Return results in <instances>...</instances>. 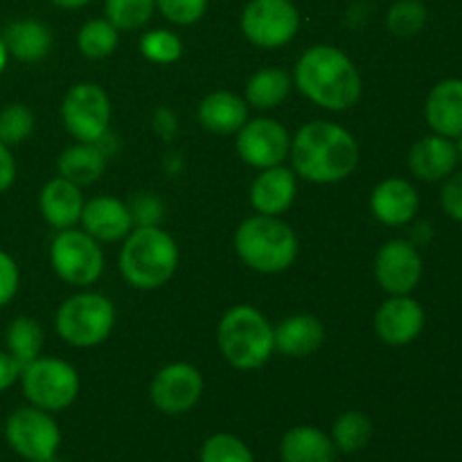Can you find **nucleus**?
I'll use <instances>...</instances> for the list:
<instances>
[{"mask_svg": "<svg viewBox=\"0 0 462 462\" xmlns=\"http://www.w3.org/2000/svg\"><path fill=\"white\" fill-rule=\"evenodd\" d=\"M325 341V328L316 316L296 314L284 319L273 329V346L280 355L291 359H305L320 350Z\"/></svg>", "mask_w": 462, "mask_h": 462, "instance_id": "21", "label": "nucleus"}, {"mask_svg": "<svg viewBox=\"0 0 462 462\" xmlns=\"http://www.w3.org/2000/svg\"><path fill=\"white\" fill-rule=\"evenodd\" d=\"M36 462H59L57 456H52V458H45V460H36Z\"/></svg>", "mask_w": 462, "mask_h": 462, "instance_id": "45", "label": "nucleus"}, {"mask_svg": "<svg viewBox=\"0 0 462 462\" xmlns=\"http://www.w3.org/2000/svg\"><path fill=\"white\" fill-rule=\"evenodd\" d=\"M59 176L75 185H93L102 179L106 170V153L99 144L79 143L63 149L57 161Z\"/></svg>", "mask_w": 462, "mask_h": 462, "instance_id": "26", "label": "nucleus"}, {"mask_svg": "<svg viewBox=\"0 0 462 462\" xmlns=\"http://www.w3.org/2000/svg\"><path fill=\"white\" fill-rule=\"evenodd\" d=\"M244 36L257 48H282L300 30V14L291 0H251L242 12Z\"/></svg>", "mask_w": 462, "mask_h": 462, "instance_id": "11", "label": "nucleus"}, {"mask_svg": "<svg viewBox=\"0 0 462 462\" xmlns=\"http://www.w3.org/2000/svg\"><path fill=\"white\" fill-rule=\"evenodd\" d=\"M179 266L174 237L158 226H138L126 235L120 253V273L134 289L152 291L170 282Z\"/></svg>", "mask_w": 462, "mask_h": 462, "instance_id": "3", "label": "nucleus"}, {"mask_svg": "<svg viewBox=\"0 0 462 462\" xmlns=\"http://www.w3.org/2000/svg\"><path fill=\"white\" fill-rule=\"evenodd\" d=\"M337 456L332 438L310 424L289 429L280 442L282 462H337Z\"/></svg>", "mask_w": 462, "mask_h": 462, "instance_id": "25", "label": "nucleus"}, {"mask_svg": "<svg viewBox=\"0 0 462 462\" xmlns=\"http://www.w3.org/2000/svg\"><path fill=\"white\" fill-rule=\"evenodd\" d=\"M293 171L310 183H338L359 165V143L334 122L314 120L291 140Z\"/></svg>", "mask_w": 462, "mask_h": 462, "instance_id": "1", "label": "nucleus"}, {"mask_svg": "<svg viewBox=\"0 0 462 462\" xmlns=\"http://www.w3.org/2000/svg\"><path fill=\"white\" fill-rule=\"evenodd\" d=\"M291 149L289 131L271 117L248 120L237 131V153L246 165L257 170L282 165Z\"/></svg>", "mask_w": 462, "mask_h": 462, "instance_id": "13", "label": "nucleus"}, {"mask_svg": "<svg viewBox=\"0 0 462 462\" xmlns=\"http://www.w3.org/2000/svg\"><path fill=\"white\" fill-rule=\"evenodd\" d=\"M7 61H9V52H7V48H5L3 39H0V75H3L5 68H7Z\"/></svg>", "mask_w": 462, "mask_h": 462, "instance_id": "43", "label": "nucleus"}, {"mask_svg": "<svg viewBox=\"0 0 462 462\" xmlns=\"http://www.w3.org/2000/svg\"><path fill=\"white\" fill-rule=\"evenodd\" d=\"M298 90L328 111H347L361 97V75L346 52L334 45H314L298 59L293 72Z\"/></svg>", "mask_w": 462, "mask_h": 462, "instance_id": "2", "label": "nucleus"}, {"mask_svg": "<svg viewBox=\"0 0 462 462\" xmlns=\"http://www.w3.org/2000/svg\"><path fill=\"white\" fill-rule=\"evenodd\" d=\"M156 7L167 21L176 25H192L206 14L208 0H156Z\"/></svg>", "mask_w": 462, "mask_h": 462, "instance_id": "36", "label": "nucleus"}, {"mask_svg": "<svg viewBox=\"0 0 462 462\" xmlns=\"http://www.w3.org/2000/svg\"><path fill=\"white\" fill-rule=\"evenodd\" d=\"M61 122L68 134L79 143H99L108 134L111 99L102 86L90 81L75 84L63 97Z\"/></svg>", "mask_w": 462, "mask_h": 462, "instance_id": "10", "label": "nucleus"}, {"mask_svg": "<svg viewBox=\"0 0 462 462\" xmlns=\"http://www.w3.org/2000/svg\"><path fill=\"white\" fill-rule=\"evenodd\" d=\"M370 210L382 224L406 226L415 219L420 210V194L409 180L386 179L373 189Z\"/></svg>", "mask_w": 462, "mask_h": 462, "instance_id": "18", "label": "nucleus"}, {"mask_svg": "<svg viewBox=\"0 0 462 462\" xmlns=\"http://www.w3.org/2000/svg\"><path fill=\"white\" fill-rule=\"evenodd\" d=\"M329 438L338 454H355V451L364 449L373 438V422L361 411H346L334 420Z\"/></svg>", "mask_w": 462, "mask_h": 462, "instance_id": "29", "label": "nucleus"}, {"mask_svg": "<svg viewBox=\"0 0 462 462\" xmlns=\"http://www.w3.org/2000/svg\"><path fill=\"white\" fill-rule=\"evenodd\" d=\"M57 7H63V9H79L84 7V5H88L90 0H52Z\"/></svg>", "mask_w": 462, "mask_h": 462, "instance_id": "42", "label": "nucleus"}, {"mask_svg": "<svg viewBox=\"0 0 462 462\" xmlns=\"http://www.w3.org/2000/svg\"><path fill=\"white\" fill-rule=\"evenodd\" d=\"M291 90V77L282 68H262L248 79L246 84V104L260 111H269L282 104Z\"/></svg>", "mask_w": 462, "mask_h": 462, "instance_id": "27", "label": "nucleus"}, {"mask_svg": "<svg viewBox=\"0 0 462 462\" xmlns=\"http://www.w3.org/2000/svg\"><path fill=\"white\" fill-rule=\"evenodd\" d=\"M422 305L409 296H391L374 316V332L386 346L402 347L413 343L424 329Z\"/></svg>", "mask_w": 462, "mask_h": 462, "instance_id": "15", "label": "nucleus"}, {"mask_svg": "<svg viewBox=\"0 0 462 462\" xmlns=\"http://www.w3.org/2000/svg\"><path fill=\"white\" fill-rule=\"evenodd\" d=\"M129 210L134 217V224L138 226H158V221H161V203L152 194H143V197L135 199Z\"/></svg>", "mask_w": 462, "mask_h": 462, "instance_id": "39", "label": "nucleus"}, {"mask_svg": "<svg viewBox=\"0 0 462 462\" xmlns=\"http://www.w3.org/2000/svg\"><path fill=\"white\" fill-rule=\"evenodd\" d=\"M5 440L23 460L36 462L57 456L61 431L52 415L36 406H23L7 418Z\"/></svg>", "mask_w": 462, "mask_h": 462, "instance_id": "9", "label": "nucleus"}, {"mask_svg": "<svg viewBox=\"0 0 462 462\" xmlns=\"http://www.w3.org/2000/svg\"><path fill=\"white\" fill-rule=\"evenodd\" d=\"M429 21L427 5L422 0H400L388 9L386 27L393 36L400 39H411L420 34Z\"/></svg>", "mask_w": 462, "mask_h": 462, "instance_id": "32", "label": "nucleus"}, {"mask_svg": "<svg viewBox=\"0 0 462 462\" xmlns=\"http://www.w3.org/2000/svg\"><path fill=\"white\" fill-rule=\"evenodd\" d=\"M18 282H21V273L9 253L0 251V307L9 305L12 298L16 296Z\"/></svg>", "mask_w": 462, "mask_h": 462, "instance_id": "38", "label": "nucleus"}, {"mask_svg": "<svg viewBox=\"0 0 462 462\" xmlns=\"http://www.w3.org/2000/svg\"><path fill=\"white\" fill-rule=\"evenodd\" d=\"M117 43H120V30H116L106 18H93L77 34V48L88 59L111 57L117 50Z\"/></svg>", "mask_w": 462, "mask_h": 462, "instance_id": "30", "label": "nucleus"}, {"mask_svg": "<svg viewBox=\"0 0 462 462\" xmlns=\"http://www.w3.org/2000/svg\"><path fill=\"white\" fill-rule=\"evenodd\" d=\"M5 341H7V352L23 368V365L32 364V361L41 356L45 334L43 328L34 319H30V316H18V319H14L9 323Z\"/></svg>", "mask_w": 462, "mask_h": 462, "instance_id": "28", "label": "nucleus"}, {"mask_svg": "<svg viewBox=\"0 0 462 462\" xmlns=\"http://www.w3.org/2000/svg\"><path fill=\"white\" fill-rule=\"evenodd\" d=\"M116 325L111 300L99 293H77L57 310V334L75 347H93L108 338Z\"/></svg>", "mask_w": 462, "mask_h": 462, "instance_id": "6", "label": "nucleus"}, {"mask_svg": "<svg viewBox=\"0 0 462 462\" xmlns=\"http://www.w3.org/2000/svg\"><path fill=\"white\" fill-rule=\"evenodd\" d=\"M203 395V377L194 365L171 364L158 370L149 386L152 404L165 415H183L199 404Z\"/></svg>", "mask_w": 462, "mask_h": 462, "instance_id": "12", "label": "nucleus"}, {"mask_svg": "<svg viewBox=\"0 0 462 462\" xmlns=\"http://www.w3.org/2000/svg\"><path fill=\"white\" fill-rule=\"evenodd\" d=\"M50 262L54 273L72 287L95 284L104 271L102 248L86 230H61L50 248Z\"/></svg>", "mask_w": 462, "mask_h": 462, "instance_id": "8", "label": "nucleus"}, {"mask_svg": "<svg viewBox=\"0 0 462 462\" xmlns=\"http://www.w3.org/2000/svg\"><path fill=\"white\" fill-rule=\"evenodd\" d=\"M454 143H456V152H458V161H462V135H458Z\"/></svg>", "mask_w": 462, "mask_h": 462, "instance_id": "44", "label": "nucleus"}, {"mask_svg": "<svg viewBox=\"0 0 462 462\" xmlns=\"http://www.w3.org/2000/svg\"><path fill=\"white\" fill-rule=\"evenodd\" d=\"M106 21L120 32H134L147 25L156 12V0H106Z\"/></svg>", "mask_w": 462, "mask_h": 462, "instance_id": "31", "label": "nucleus"}, {"mask_svg": "<svg viewBox=\"0 0 462 462\" xmlns=\"http://www.w3.org/2000/svg\"><path fill=\"white\" fill-rule=\"evenodd\" d=\"M39 208L43 219L59 230L72 228L84 212V197L79 185L66 179H52L43 185L39 197Z\"/></svg>", "mask_w": 462, "mask_h": 462, "instance_id": "22", "label": "nucleus"}, {"mask_svg": "<svg viewBox=\"0 0 462 462\" xmlns=\"http://www.w3.org/2000/svg\"><path fill=\"white\" fill-rule=\"evenodd\" d=\"M440 206L449 219L462 221V171H454L445 179L440 192Z\"/></svg>", "mask_w": 462, "mask_h": 462, "instance_id": "37", "label": "nucleus"}, {"mask_svg": "<svg viewBox=\"0 0 462 462\" xmlns=\"http://www.w3.org/2000/svg\"><path fill=\"white\" fill-rule=\"evenodd\" d=\"M296 192V171L282 165L269 167V170H262V174L253 180L251 203L260 215L278 217L291 208Z\"/></svg>", "mask_w": 462, "mask_h": 462, "instance_id": "20", "label": "nucleus"}, {"mask_svg": "<svg viewBox=\"0 0 462 462\" xmlns=\"http://www.w3.org/2000/svg\"><path fill=\"white\" fill-rule=\"evenodd\" d=\"M217 338L224 359L237 370L262 368L275 350L273 328L262 311L248 305H237L226 311Z\"/></svg>", "mask_w": 462, "mask_h": 462, "instance_id": "5", "label": "nucleus"}, {"mask_svg": "<svg viewBox=\"0 0 462 462\" xmlns=\"http://www.w3.org/2000/svg\"><path fill=\"white\" fill-rule=\"evenodd\" d=\"M201 462H255V456L242 438L215 433L201 447Z\"/></svg>", "mask_w": 462, "mask_h": 462, "instance_id": "33", "label": "nucleus"}, {"mask_svg": "<svg viewBox=\"0 0 462 462\" xmlns=\"http://www.w3.org/2000/svg\"><path fill=\"white\" fill-rule=\"evenodd\" d=\"M34 131V113L25 104H7L0 111V143L7 147L25 143Z\"/></svg>", "mask_w": 462, "mask_h": 462, "instance_id": "34", "label": "nucleus"}, {"mask_svg": "<svg viewBox=\"0 0 462 462\" xmlns=\"http://www.w3.org/2000/svg\"><path fill=\"white\" fill-rule=\"evenodd\" d=\"M16 180V161L5 143H0V194L7 192Z\"/></svg>", "mask_w": 462, "mask_h": 462, "instance_id": "41", "label": "nucleus"}, {"mask_svg": "<svg viewBox=\"0 0 462 462\" xmlns=\"http://www.w3.org/2000/svg\"><path fill=\"white\" fill-rule=\"evenodd\" d=\"M23 395L32 406L48 413L68 409L79 395V377L68 361L39 356L21 370Z\"/></svg>", "mask_w": 462, "mask_h": 462, "instance_id": "7", "label": "nucleus"}, {"mask_svg": "<svg viewBox=\"0 0 462 462\" xmlns=\"http://www.w3.org/2000/svg\"><path fill=\"white\" fill-rule=\"evenodd\" d=\"M199 122L212 134H237L248 122L246 99L228 90L206 95L199 104Z\"/></svg>", "mask_w": 462, "mask_h": 462, "instance_id": "24", "label": "nucleus"}, {"mask_svg": "<svg viewBox=\"0 0 462 462\" xmlns=\"http://www.w3.org/2000/svg\"><path fill=\"white\" fill-rule=\"evenodd\" d=\"M0 39H3L9 57L25 63L41 61L52 50V32L36 18H18V21L9 23Z\"/></svg>", "mask_w": 462, "mask_h": 462, "instance_id": "23", "label": "nucleus"}, {"mask_svg": "<svg viewBox=\"0 0 462 462\" xmlns=\"http://www.w3.org/2000/svg\"><path fill=\"white\" fill-rule=\"evenodd\" d=\"M140 52L153 63H174L183 54V43L170 30H152L140 39Z\"/></svg>", "mask_w": 462, "mask_h": 462, "instance_id": "35", "label": "nucleus"}, {"mask_svg": "<svg viewBox=\"0 0 462 462\" xmlns=\"http://www.w3.org/2000/svg\"><path fill=\"white\" fill-rule=\"evenodd\" d=\"M422 255L406 239H391L374 257V278L391 296H409L422 280Z\"/></svg>", "mask_w": 462, "mask_h": 462, "instance_id": "14", "label": "nucleus"}, {"mask_svg": "<svg viewBox=\"0 0 462 462\" xmlns=\"http://www.w3.org/2000/svg\"><path fill=\"white\" fill-rule=\"evenodd\" d=\"M21 364L9 352L0 350V393L12 388L21 379Z\"/></svg>", "mask_w": 462, "mask_h": 462, "instance_id": "40", "label": "nucleus"}, {"mask_svg": "<svg viewBox=\"0 0 462 462\" xmlns=\"http://www.w3.org/2000/svg\"><path fill=\"white\" fill-rule=\"evenodd\" d=\"M81 224L84 230L97 242H120L134 228V217L129 206L116 197H95L84 203L81 212Z\"/></svg>", "mask_w": 462, "mask_h": 462, "instance_id": "16", "label": "nucleus"}, {"mask_svg": "<svg viewBox=\"0 0 462 462\" xmlns=\"http://www.w3.org/2000/svg\"><path fill=\"white\" fill-rule=\"evenodd\" d=\"M456 165H458L456 143L445 135H424L411 147L409 167L420 180H429V183L445 180L447 176L454 174Z\"/></svg>", "mask_w": 462, "mask_h": 462, "instance_id": "17", "label": "nucleus"}, {"mask_svg": "<svg viewBox=\"0 0 462 462\" xmlns=\"http://www.w3.org/2000/svg\"><path fill=\"white\" fill-rule=\"evenodd\" d=\"M235 251L257 273H282L296 262L298 237L278 217H248L235 230Z\"/></svg>", "mask_w": 462, "mask_h": 462, "instance_id": "4", "label": "nucleus"}, {"mask_svg": "<svg viewBox=\"0 0 462 462\" xmlns=\"http://www.w3.org/2000/svg\"><path fill=\"white\" fill-rule=\"evenodd\" d=\"M424 116L433 134L451 140L462 135V79L438 81L424 104Z\"/></svg>", "mask_w": 462, "mask_h": 462, "instance_id": "19", "label": "nucleus"}]
</instances>
